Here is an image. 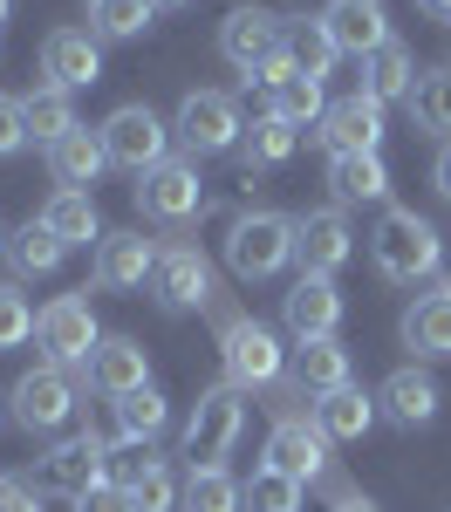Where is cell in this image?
Listing matches in <instances>:
<instances>
[{
  "label": "cell",
  "mask_w": 451,
  "mask_h": 512,
  "mask_svg": "<svg viewBox=\"0 0 451 512\" xmlns=\"http://www.w3.org/2000/svg\"><path fill=\"white\" fill-rule=\"evenodd\" d=\"M328 192H335V205H376V198L390 192L383 151H349V158H328Z\"/></svg>",
  "instance_id": "obj_24"
},
{
  "label": "cell",
  "mask_w": 451,
  "mask_h": 512,
  "mask_svg": "<svg viewBox=\"0 0 451 512\" xmlns=\"http://www.w3.org/2000/svg\"><path fill=\"white\" fill-rule=\"evenodd\" d=\"M14 424L28 437H48V431H62L69 417H76V376L69 369H55V362H41V369H28L21 383H14Z\"/></svg>",
  "instance_id": "obj_10"
},
{
  "label": "cell",
  "mask_w": 451,
  "mask_h": 512,
  "mask_svg": "<svg viewBox=\"0 0 451 512\" xmlns=\"http://www.w3.org/2000/svg\"><path fill=\"white\" fill-rule=\"evenodd\" d=\"M89 7H96V0H89Z\"/></svg>",
  "instance_id": "obj_52"
},
{
  "label": "cell",
  "mask_w": 451,
  "mask_h": 512,
  "mask_svg": "<svg viewBox=\"0 0 451 512\" xmlns=\"http://www.w3.org/2000/svg\"><path fill=\"white\" fill-rule=\"evenodd\" d=\"M390 103H376V96H342V103H328V117H322V137L328 144V158H349V151H383V137H390V117H383Z\"/></svg>",
  "instance_id": "obj_13"
},
{
  "label": "cell",
  "mask_w": 451,
  "mask_h": 512,
  "mask_svg": "<svg viewBox=\"0 0 451 512\" xmlns=\"http://www.w3.org/2000/svg\"><path fill=\"white\" fill-rule=\"evenodd\" d=\"M103 151H110L117 171L144 178V171H158V164L171 158V123H164L151 103H123V110L103 117Z\"/></svg>",
  "instance_id": "obj_5"
},
{
  "label": "cell",
  "mask_w": 451,
  "mask_h": 512,
  "mask_svg": "<svg viewBox=\"0 0 451 512\" xmlns=\"http://www.w3.org/2000/svg\"><path fill=\"white\" fill-rule=\"evenodd\" d=\"M158 21V0H96L89 7V35L96 41H137Z\"/></svg>",
  "instance_id": "obj_35"
},
{
  "label": "cell",
  "mask_w": 451,
  "mask_h": 512,
  "mask_svg": "<svg viewBox=\"0 0 451 512\" xmlns=\"http://www.w3.org/2000/svg\"><path fill=\"white\" fill-rule=\"evenodd\" d=\"M287 260H294V219L287 212L253 205V212H240L226 226V267H233V280H274Z\"/></svg>",
  "instance_id": "obj_2"
},
{
  "label": "cell",
  "mask_w": 451,
  "mask_h": 512,
  "mask_svg": "<svg viewBox=\"0 0 451 512\" xmlns=\"http://www.w3.org/2000/svg\"><path fill=\"white\" fill-rule=\"evenodd\" d=\"M287 62H294L301 76L328 82V69L342 62V48H335V35H328L322 21H294V14H287Z\"/></svg>",
  "instance_id": "obj_34"
},
{
  "label": "cell",
  "mask_w": 451,
  "mask_h": 512,
  "mask_svg": "<svg viewBox=\"0 0 451 512\" xmlns=\"http://www.w3.org/2000/svg\"><path fill=\"white\" fill-rule=\"evenodd\" d=\"M301 151V130L287 117H274V110H260V117L246 123V137H240V164L246 171H274V164H287Z\"/></svg>",
  "instance_id": "obj_29"
},
{
  "label": "cell",
  "mask_w": 451,
  "mask_h": 512,
  "mask_svg": "<svg viewBox=\"0 0 451 512\" xmlns=\"http://www.w3.org/2000/svg\"><path fill=\"white\" fill-rule=\"evenodd\" d=\"M41 226H48V233L62 239V246H89V239H103L96 198H89V192H69V185H62V192H55L48 205H41Z\"/></svg>",
  "instance_id": "obj_32"
},
{
  "label": "cell",
  "mask_w": 451,
  "mask_h": 512,
  "mask_svg": "<svg viewBox=\"0 0 451 512\" xmlns=\"http://www.w3.org/2000/svg\"><path fill=\"white\" fill-rule=\"evenodd\" d=\"M0 512H41V485L35 478H0Z\"/></svg>",
  "instance_id": "obj_43"
},
{
  "label": "cell",
  "mask_w": 451,
  "mask_h": 512,
  "mask_svg": "<svg viewBox=\"0 0 451 512\" xmlns=\"http://www.w3.org/2000/svg\"><path fill=\"white\" fill-rule=\"evenodd\" d=\"M431 185H438V192L451 198V144H445V151H438V164H431Z\"/></svg>",
  "instance_id": "obj_46"
},
{
  "label": "cell",
  "mask_w": 451,
  "mask_h": 512,
  "mask_svg": "<svg viewBox=\"0 0 451 512\" xmlns=\"http://www.w3.org/2000/svg\"><path fill=\"white\" fill-rule=\"evenodd\" d=\"M281 321H287L294 342H328V335L342 328V287L328 274H301L281 294Z\"/></svg>",
  "instance_id": "obj_14"
},
{
  "label": "cell",
  "mask_w": 451,
  "mask_h": 512,
  "mask_svg": "<svg viewBox=\"0 0 451 512\" xmlns=\"http://www.w3.org/2000/svg\"><path fill=\"white\" fill-rule=\"evenodd\" d=\"M267 465L287 478H301V485H315V478L328 472V437L315 417H294V410H281L274 417V431H267Z\"/></svg>",
  "instance_id": "obj_15"
},
{
  "label": "cell",
  "mask_w": 451,
  "mask_h": 512,
  "mask_svg": "<svg viewBox=\"0 0 451 512\" xmlns=\"http://www.w3.org/2000/svg\"><path fill=\"white\" fill-rule=\"evenodd\" d=\"M260 89H267V110H274V117H287L294 123V130H308V123H322L328 117V96H322V82L315 76H301V69H294V62H267V69H260Z\"/></svg>",
  "instance_id": "obj_17"
},
{
  "label": "cell",
  "mask_w": 451,
  "mask_h": 512,
  "mask_svg": "<svg viewBox=\"0 0 451 512\" xmlns=\"http://www.w3.org/2000/svg\"><path fill=\"white\" fill-rule=\"evenodd\" d=\"M369 260H376V274L390 280V287H417V280H431L445 267V239H438L431 219L390 205V212L376 219V233H369Z\"/></svg>",
  "instance_id": "obj_1"
},
{
  "label": "cell",
  "mask_w": 451,
  "mask_h": 512,
  "mask_svg": "<svg viewBox=\"0 0 451 512\" xmlns=\"http://www.w3.org/2000/svg\"><path fill=\"white\" fill-rule=\"evenodd\" d=\"M21 117H28V144H41V151H55L69 130H82L69 89H55V82H41V89H28V96H21Z\"/></svg>",
  "instance_id": "obj_27"
},
{
  "label": "cell",
  "mask_w": 451,
  "mask_h": 512,
  "mask_svg": "<svg viewBox=\"0 0 451 512\" xmlns=\"http://www.w3.org/2000/svg\"><path fill=\"white\" fill-rule=\"evenodd\" d=\"M35 485L41 492H62L69 506H76L82 492H96V485H110V444L96 431H82V437H62L48 458L35 465Z\"/></svg>",
  "instance_id": "obj_9"
},
{
  "label": "cell",
  "mask_w": 451,
  "mask_h": 512,
  "mask_svg": "<svg viewBox=\"0 0 451 512\" xmlns=\"http://www.w3.org/2000/svg\"><path fill=\"white\" fill-rule=\"evenodd\" d=\"M164 308H205L212 301V267L199 246H158V274H151Z\"/></svg>",
  "instance_id": "obj_20"
},
{
  "label": "cell",
  "mask_w": 451,
  "mask_h": 512,
  "mask_svg": "<svg viewBox=\"0 0 451 512\" xmlns=\"http://www.w3.org/2000/svg\"><path fill=\"white\" fill-rule=\"evenodd\" d=\"M171 137L185 144V158H219V151H240L246 117H240V103H233L226 89H192V96L178 103Z\"/></svg>",
  "instance_id": "obj_4"
},
{
  "label": "cell",
  "mask_w": 451,
  "mask_h": 512,
  "mask_svg": "<svg viewBox=\"0 0 451 512\" xmlns=\"http://www.w3.org/2000/svg\"><path fill=\"white\" fill-rule=\"evenodd\" d=\"M219 355H226V383L233 390H274L281 383V369H287V355H281V335L267 328V321H253V315H226L219 321Z\"/></svg>",
  "instance_id": "obj_3"
},
{
  "label": "cell",
  "mask_w": 451,
  "mask_h": 512,
  "mask_svg": "<svg viewBox=\"0 0 451 512\" xmlns=\"http://www.w3.org/2000/svg\"><path fill=\"white\" fill-rule=\"evenodd\" d=\"M158 465H164V458H158V444H117V451H110V485L137 492V485L158 472Z\"/></svg>",
  "instance_id": "obj_39"
},
{
  "label": "cell",
  "mask_w": 451,
  "mask_h": 512,
  "mask_svg": "<svg viewBox=\"0 0 451 512\" xmlns=\"http://www.w3.org/2000/svg\"><path fill=\"white\" fill-rule=\"evenodd\" d=\"M41 76L55 82V89H89V82H103V48L89 28H55V35L41 41Z\"/></svg>",
  "instance_id": "obj_16"
},
{
  "label": "cell",
  "mask_w": 451,
  "mask_h": 512,
  "mask_svg": "<svg viewBox=\"0 0 451 512\" xmlns=\"http://www.w3.org/2000/svg\"><path fill=\"white\" fill-rule=\"evenodd\" d=\"M0 424H7V403H0Z\"/></svg>",
  "instance_id": "obj_51"
},
{
  "label": "cell",
  "mask_w": 451,
  "mask_h": 512,
  "mask_svg": "<svg viewBox=\"0 0 451 512\" xmlns=\"http://www.w3.org/2000/svg\"><path fill=\"white\" fill-rule=\"evenodd\" d=\"M7 14H14V0H0V28H7Z\"/></svg>",
  "instance_id": "obj_48"
},
{
  "label": "cell",
  "mask_w": 451,
  "mask_h": 512,
  "mask_svg": "<svg viewBox=\"0 0 451 512\" xmlns=\"http://www.w3.org/2000/svg\"><path fill=\"white\" fill-rule=\"evenodd\" d=\"M219 55H226V62L253 82L267 62H281V55H287V14H267V7H233V14L219 21Z\"/></svg>",
  "instance_id": "obj_8"
},
{
  "label": "cell",
  "mask_w": 451,
  "mask_h": 512,
  "mask_svg": "<svg viewBox=\"0 0 451 512\" xmlns=\"http://www.w3.org/2000/svg\"><path fill=\"white\" fill-rule=\"evenodd\" d=\"M199 205H205L199 158H164L158 171L137 178V212L158 219V226H185V219H199Z\"/></svg>",
  "instance_id": "obj_11"
},
{
  "label": "cell",
  "mask_w": 451,
  "mask_h": 512,
  "mask_svg": "<svg viewBox=\"0 0 451 512\" xmlns=\"http://www.w3.org/2000/svg\"><path fill=\"white\" fill-rule=\"evenodd\" d=\"M404 349H417L424 362H431V355H451V280L424 287L404 308Z\"/></svg>",
  "instance_id": "obj_22"
},
{
  "label": "cell",
  "mask_w": 451,
  "mask_h": 512,
  "mask_svg": "<svg viewBox=\"0 0 451 512\" xmlns=\"http://www.w3.org/2000/svg\"><path fill=\"white\" fill-rule=\"evenodd\" d=\"M246 431V403L233 383H212V390H199V403H192V417H185V458L192 465H219L233 444H240Z\"/></svg>",
  "instance_id": "obj_7"
},
{
  "label": "cell",
  "mask_w": 451,
  "mask_h": 512,
  "mask_svg": "<svg viewBox=\"0 0 451 512\" xmlns=\"http://www.w3.org/2000/svg\"><path fill=\"white\" fill-rule=\"evenodd\" d=\"M178 506L185 512H246V485L226 465H192L178 485Z\"/></svg>",
  "instance_id": "obj_30"
},
{
  "label": "cell",
  "mask_w": 451,
  "mask_h": 512,
  "mask_svg": "<svg viewBox=\"0 0 451 512\" xmlns=\"http://www.w3.org/2000/svg\"><path fill=\"white\" fill-rule=\"evenodd\" d=\"M294 390L322 403L328 390H349V349L328 335V342H301L294 349Z\"/></svg>",
  "instance_id": "obj_26"
},
{
  "label": "cell",
  "mask_w": 451,
  "mask_h": 512,
  "mask_svg": "<svg viewBox=\"0 0 451 512\" xmlns=\"http://www.w3.org/2000/svg\"><path fill=\"white\" fill-rule=\"evenodd\" d=\"M158 274V246L144 233H103L96 239V287L103 294H130Z\"/></svg>",
  "instance_id": "obj_19"
},
{
  "label": "cell",
  "mask_w": 451,
  "mask_h": 512,
  "mask_svg": "<svg viewBox=\"0 0 451 512\" xmlns=\"http://www.w3.org/2000/svg\"><path fill=\"white\" fill-rule=\"evenodd\" d=\"M35 308H28V294L21 287H0V349H21L28 335H35Z\"/></svg>",
  "instance_id": "obj_40"
},
{
  "label": "cell",
  "mask_w": 451,
  "mask_h": 512,
  "mask_svg": "<svg viewBox=\"0 0 451 512\" xmlns=\"http://www.w3.org/2000/svg\"><path fill=\"white\" fill-rule=\"evenodd\" d=\"M301 478L274 472V465H260V472L246 478V512H301Z\"/></svg>",
  "instance_id": "obj_38"
},
{
  "label": "cell",
  "mask_w": 451,
  "mask_h": 512,
  "mask_svg": "<svg viewBox=\"0 0 451 512\" xmlns=\"http://www.w3.org/2000/svg\"><path fill=\"white\" fill-rule=\"evenodd\" d=\"M308 417L322 424L328 444H356V437H369V424H376V396H363L356 383H349V390H328Z\"/></svg>",
  "instance_id": "obj_28"
},
{
  "label": "cell",
  "mask_w": 451,
  "mask_h": 512,
  "mask_svg": "<svg viewBox=\"0 0 451 512\" xmlns=\"http://www.w3.org/2000/svg\"><path fill=\"white\" fill-rule=\"evenodd\" d=\"M158 7H192V0H158Z\"/></svg>",
  "instance_id": "obj_50"
},
{
  "label": "cell",
  "mask_w": 451,
  "mask_h": 512,
  "mask_svg": "<svg viewBox=\"0 0 451 512\" xmlns=\"http://www.w3.org/2000/svg\"><path fill=\"white\" fill-rule=\"evenodd\" d=\"M7 260H14V267H21L28 280H48L55 267H62V260H69V246H62V239L48 233L41 219H28V226L14 233V246H7Z\"/></svg>",
  "instance_id": "obj_36"
},
{
  "label": "cell",
  "mask_w": 451,
  "mask_h": 512,
  "mask_svg": "<svg viewBox=\"0 0 451 512\" xmlns=\"http://www.w3.org/2000/svg\"><path fill=\"white\" fill-rule=\"evenodd\" d=\"M103 164H110V151H103V130H69V137L48 151L55 185H69V192H89V185L103 178Z\"/></svg>",
  "instance_id": "obj_25"
},
{
  "label": "cell",
  "mask_w": 451,
  "mask_h": 512,
  "mask_svg": "<svg viewBox=\"0 0 451 512\" xmlns=\"http://www.w3.org/2000/svg\"><path fill=\"white\" fill-rule=\"evenodd\" d=\"M7 246H14V239H7V233H0V260H7Z\"/></svg>",
  "instance_id": "obj_49"
},
{
  "label": "cell",
  "mask_w": 451,
  "mask_h": 512,
  "mask_svg": "<svg viewBox=\"0 0 451 512\" xmlns=\"http://www.w3.org/2000/svg\"><path fill=\"white\" fill-rule=\"evenodd\" d=\"M294 260H301V274H342L349 260H356V233H349V212L342 205H315V212H301L294 219Z\"/></svg>",
  "instance_id": "obj_12"
},
{
  "label": "cell",
  "mask_w": 451,
  "mask_h": 512,
  "mask_svg": "<svg viewBox=\"0 0 451 512\" xmlns=\"http://www.w3.org/2000/svg\"><path fill=\"white\" fill-rule=\"evenodd\" d=\"M28 144V117H21V96H0V158H14Z\"/></svg>",
  "instance_id": "obj_42"
},
{
  "label": "cell",
  "mask_w": 451,
  "mask_h": 512,
  "mask_svg": "<svg viewBox=\"0 0 451 512\" xmlns=\"http://www.w3.org/2000/svg\"><path fill=\"white\" fill-rule=\"evenodd\" d=\"M438 403H445V396H438V383H431L424 369H397V376L376 390V410H383L390 424H404V431H424V424L438 417Z\"/></svg>",
  "instance_id": "obj_23"
},
{
  "label": "cell",
  "mask_w": 451,
  "mask_h": 512,
  "mask_svg": "<svg viewBox=\"0 0 451 512\" xmlns=\"http://www.w3.org/2000/svg\"><path fill=\"white\" fill-rule=\"evenodd\" d=\"M35 342L55 369H82V376H89V355L103 349V328H96V315H89L82 294H55L35 321Z\"/></svg>",
  "instance_id": "obj_6"
},
{
  "label": "cell",
  "mask_w": 451,
  "mask_h": 512,
  "mask_svg": "<svg viewBox=\"0 0 451 512\" xmlns=\"http://www.w3.org/2000/svg\"><path fill=\"white\" fill-rule=\"evenodd\" d=\"M117 431H123V444H158V437L171 431V403H164L151 383L117 396Z\"/></svg>",
  "instance_id": "obj_33"
},
{
  "label": "cell",
  "mask_w": 451,
  "mask_h": 512,
  "mask_svg": "<svg viewBox=\"0 0 451 512\" xmlns=\"http://www.w3.org/2000/svg\"><path fill=\"white\" fill-rule=\"evenodd\" d=\"M335 512H383V506H376V499H363V492H349V485H342V492H335Z\"/></svg>",
  "instance_id": "obj_45"
},
{
  "label": "cell",
  "mask_w": 451,
  "mask_h": 512,
  "mask_svg": "<svg viewBox=\"0 0 451 512\" xmlns=\"http://www.w3.org/2000/svg\"><path fill=\"white\" fill-rule=\"evenodd\" d=\"M76 512H137V499L123 492V485H96V492H82Z\"/></svg>",
  "instance_id": "obj_44"
},
{
  "label": "cell",
  "mask_w": 451,
  "mask_h": 512,
  "mask_svg": "<svg viewBox=\"0 0 451 512\" xmlns=\"http://www.w3.org/2000/svg\"><path fill=\"white\" fill-rule=\"evenodd\" d=\"M322 28L335 35V48L342 55H356V62H369L390 35V14H383V0H328L322 7Z\"/></svg>",
  "instance_id": "obj_18"
},
{
  "label": "cell",
  "mask_w": 451,
  "mask_h": 512,
  "mask_svg": "<svg viewBox=\"0 0 451 512\" xmlns=\"http://www.w3.org/2000/svg\"><path fill=\"white\" fill-rule=\"evenodd\" d=\"M410 117H417V130H431V137L451 144V69L417 76V89H410Z\"/></svg>",
  "instance_id": "obj_37"
},
{
  "label": "cell",
  "mask_w": 451,
  "mask_h": 512,
  "mask_svg": "<svg viewBox=\"0 0 451 512\" xmlns=\"http://www.w3.org/2000/svg\"><path fill=\"white\" fill-rule=\"evenodd\" d=\"M410 89H417L410 48L404 41H383V48L363 62V96H376V103H410Z\"/></svg>",
  "instance_id": "obj_31"
},
{
  "label": "cell",
  "mask_w": 451,
  "mask_h": 512,
  "mask_svg": "<svg viewBox=\"0 0 451 512\" xmlns=\"http://www.w3.org/2000/svg\"><path fill=\"white\" fill-rule=\"evenodd\" d=\"M417 7H424L431 21H451V0H417Z\"/></svg>",
  "instance_id": "obj_47"
},
{
  "label": "cell",
  "mask_w": 451,
  "mask_h": 512,
  "mask_svg": "<svg viewBox=\"0 0 451 512\" xmlns=\"http://www.w3.org/2000/svg\"><path fill=\"white\" fill-rule=\"evenodd\" d=\"M89 383L117 403V396H130V390H144V383H151V355L137 349L130 335H103V349L89 355Z\"/></svg>",
  "instance_id": "obj_21"
},
{
  "label": "cell",
  "mask_w": 451,
  "mask_h": 512,
  "mask_svg": "<svg viewBox=\"0 0 451 512\" xmlns=\"http://www.w3.org/2000/svg\"><path fill=\"white\" fill-rule=\"evenodd\" d=\"M130 499H137V512H171V499H178V485H171V465H158V472L144 478Z\"/></svg>",
  "instance_id": "obj_41"
}]
</instances>
